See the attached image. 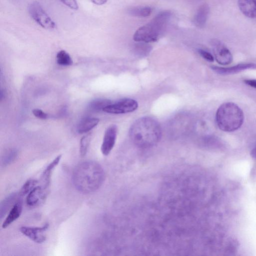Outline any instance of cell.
Segmentation results:
<instances>
[{"mask_svg": "<svg viewBox=\"0 0 256 256\" xmlns=\"http://www.w3.org/2000/svg\"><path fill=\"white\" fill-rule=\"evenodd\" d=\"M99 121V119L96 118H88L84 119L78 125V132L84 134L88 132L97 126Z\"/></svg>", "mask_w": 256, "mask_h": 256, "instance_id": "obj_16", "label": "cell"}, {"mask_svg": "<svg viewBox=\"0 0 256 256\" xmlns=\"http://www.w3.org/2000/svg\"><path fill=\"white\" fill-rule=\"evenodd\" d=\"M198 52L200 56L207 61L212 62L214 60L213 56L208 52L202 49H199Z\"/></svg>", "mask_w": 256, "mask_h": 256, "instance_id": "obj_24", "label": "cell"}, {"mask_svg": "<svg viewBox=\"0 0 256 256\" xmlns=\"http://www.w3.org/2000/svg\"><path fill=\"white\" fill-rule=\"evenodd\" d=\"M28 12L34 20L42 28L48 30H52L55 28V23L38 2H34L30 4Z\"/></svg>", "mask_w": 256, "mask_h": 256, "instance_id": "obj_5", "label": "cell"}, {"mask_svg": "<svg viewBox=\"0 0 256 256\" xmlns=\"http://www.w3.org/2000/svg\"><path fill=\"white\" fill-rule=\"evenodd\" d=\"M209 12V8L207 4L201 6L194 16V24L199 28H202L206 24Z\"/></svg>", "mask_w": 256, "mask_h": 256, "instance_id": "obj_15", "label": "cell"}, {"mask_svg": "<svg viewBox=\"0 0 256 256\" xmlns=\"http://www.w3.org/2000/svg\"><path fill=\"white\" fill-rule=\"evenodd\" d=\"M241 12L250 18H256V0H238Z\"/></svg>", "mask_w": 256, "mask_h": 256, "instance_id": "obj_14", "label": "cell"}, {"mask_svg": "<svg viewBox=\"0 0 256 256\" xmlns=\"http://www.w3.org/2000/svg\"><path fill=\"white\" fill-rule=\"evenodd\" d=\"M33 114L37 118L40 119H46L48 118V114L42 110L38 108H34L32 110Z\"/></svg>", "mask_w": 256, "mask_h": 256, "instance_id": "obj_25", "label": "cell"}, {"mask_svg": "<svg viewBox=\"0 0 256 256\" xmlns=\"http://www.w3.org/2000/svg\"><path fill=\"white\" fill-rule=\"evenodd\" d=\"M17 194L13 193L8 196L0 204V218H2L6 214L12 206L14 205V202Z\"/></svg>", "mask_w": 256, "mask_h": 256, "instance_id": "obj_17", "label": "cell"}, {"mask_svg": "<svg viewBox=\"0 0 256 256\" xmlns=\"http://www.w3.org/2000/svg\"><path fill=\"white\" fill-rule=\"evenodd\" d=\"M213 51L216 62L221 65H228L232 60V56L226 46L218 40L212 42Z\"/></svg>", "mask_w": 256, "mask_h": 256, "instance_id": "obj_8", "label": "cell"}, {"mask_svg": "<svg viewBox=\"0 0 256 256\" xmlns=\"http://www.w3.org/2000/svg\"><path fill=\"white\" fill-rule=\"evenodd\" d=\"M244 120L242 110L234 102L222 104L216 112V124L222 131L230 132L237 130L242 126Z\"/></svg>", "mask_w": 256, "mask_h": 256, "instance_id": "obj_3", "label": "cell"}, {"mask_svg": "<svg viewBox=\"0 0 256 256\" xmlns=\"http://www.w3.org/2000/svg\"><path fill=\"white\" fill-rule=\"evenodd\" d=\"M138 108V103L136 100L126 98L110 104L102 111L108 114H123L133 112Z\"/></svg>", "mask_w": 256, "mask_h": 256, "instance_id": "obj_6", "label": "cell"}, {"mask_svg": "<svg viewBox=\"0 0 256 256\" xmlns=\"http://www.w3.org/2000/svg\"><path fill=\"white\" fill-rule=\"evenodd\" d=\"M152 8L148 6L140 8H134L130 9L128 12L134 16L146 17L150 15L152 12Z\"/></svg>", "mask_w": 256, "mask_h": 256, "instance_id": "obj_18", "label": "cell"}, {"mask_svg": "<svg viewBox=\"0 0 256 256\" xmlns=\"http://www.w3.org/2000/svg\"><path fill=\"white\" fill-rule=\"evenodd\" d=\"M90 134H88L82 136L80 140V155L82 156H84L87 152L88 145L90 140Z\"/></svg>", "mask_w": 256, "mask_h": 256, "instance_id": "obj_23", "label": "cell"}, {"mask_svg": "<svg viewBox=\"0 0 256 256\" xmlns=\"http://www.w3.org/2000/svg\"><path fill=\"white\" fill-rule=\"evenodd\" d=\"M250 156L254 160H256V146L252 150Z\"/></svg>", "mask_w": 256, "mask_h": 256, "instance_id": "obj_29", "label": "cell"}, {"mask_svg": "<svg viewBox=\"0 0 256 256\" xmlns=\"http://www.w3.org/2000/svg\"><path fill=\"white\" fill-rule=\"evenodd\" d=\"M46 189L42 186H36L28 194L26 204L30 206H36L46 199Z\"/></svg>", "mask_w": 256, "mask_h": 256, "instance_id": "obj_10", "label": "cell"}, {"mask_svg": "<svg viewBox=\"0 0 256 256\" xmlns=\"http://www.w3.org/2000/svg\"><path fill=\"white\" fill-rule=\"evenodd\" d=\"M58 64L62 66H68L72 64V60L70 54L65 50L59 51L56 56Z\"/></svg>", "mask_w": 256, "mask_h": 256, "instance_id": "obj_19", "label": "cell"}, {"mask_svg": "<svg viewBox=\"0 0 256 256\" xmlns=\"http://www.w3.org/2000/svg\"><path fill=\"white\" fill-rule=\"evenodd\" d=\"M117 132V126L114 124L110 126L106 130L100 148L103 155H108L112 150L115 144Z\"/></svg>", "mask_w": 256, "mask_h": 256, "instance_id": "obj_9", "label": "cell"}, {"mask_svg": "<svg viewBox=\"0 0 256 256\" xmlns=\"http://www.w3.org/2000/svg\"><path fill=\"white\" fill-rule=\"evenodd\" d=\"M62 155L58 156L49 164L46 166L43 172L40 180L42 182V186L44 188L47 189L50 182L51 176L53 170L58 165Z\"/></svg>", "mask_w": 256, "mask_h": 256, "instance_id": "obj_12", "label": "cell"}, {"mask_svg": "<svg viewBox=\"0 0 256 256\" xmlns=\"http://www.w3.org/2000/svg\"><path fill=\"white\" fill-rule=\"evenodd\" d=\"M49 226L48 223H46L42 226H22L20 228L21 232L32 241L41 244L46 240L44 234Z\"/></svg>", "mask_w": 256, "mask_h": 256, "instance_id": "obj_7", "label": "cell"}, {"mask_svg": "<svg viewBox=\"0 0 256 256\" xmlns=\"http://www.w3.org/2000/svg\"><path fill=\"white\" fill-rule=\"evenodd\" d=\"M18 156V152L16 150H11L6 152L2 159V164L6 166L12 162Z\"/></svg>", "mask_w": 256, "mask_h": 256, "instance_id": "obj_22", "label": "cell"}, {"mask_svg": "<svg viewBox=\"0 0 256 256\" xmlns=\"http://www.w3.org/2000/svg\"><path fill=\"white\" fill-rule=\"evenodd\" d=\"M245 84L251 87L256 88V80L247 79L244 80Z\"/></svg>", "mask_w": 256, "mask_h": 256, "instance_id": "obj_27", "label": "cell"}, {"mask_svg": "<svg viewBox=\"0 0 256 256\" xmlns=\"http://www.w3.org/2000/svg\"><path fill=\"white\" fill-rule=\"evenodd\" d=\"M111 101L108 99L98 98L92 101L89 104L90 110L98 112L103 110L107 106L111 104Z\"/></svg>", "mask_w": 256, "mask_h": 256, "instance_id": "obj_20", "label": "cell"}, {"mask_svg": "<svg viewBox=\"0 0 256 256\" xmlns=\"http://www.w3.org/2000/svg\"><path fill=\"white\" fill-rule=\"evenodd\" d=\"M129 135L134 144L140 148H147L156 145L159 142L162 130L156 120L145 116L134 122L130 128Z\"/></svg>", "mask_w": 256, "mask_h": 256, "instance_id": "obj_2", "label": "cell"}, {"mask_svg": "<svg viewBox=\"0 0 256 256\" xmlns=\"http://www.w3.org/2000/svg\"><path fill=\"white\" fill-rule=\"evenodd\" d=\"M108 0H92V2L97 5L104 4Z\"/></svg>", "mask_w": 256, "mask_h": 256, "instance_id": "obj_28", "label": "cell"}, {"mask_svg": "<svg viewBox=\"0 0 256 256\" xmlns=\"http://www.w3.org/2000/svg\"><path fill=\"white\" fill-rule=\"evenodd\" d=\"M104 172L97 162L88 160L78 164L72 174V182L76 188L84 194L96 191L102 184Z\"/></svg>", "mask_w": 256, "mask_h": 256, "instance_id": "obj_1", "label": "cell"}, {"mask_svg": "<svg viewBox=\"0 0 256 256\" xmlns=\"http://www.w3.org/2000/svg\"><path fill=\"white\" fill-rule=\"evenodd\" d=\"M64 4L72 9L77 10L78 5L76 0H60Z\"/></svg>", "mask_w": 256, "mask_h": 256, "instance_id": "obj_26", "label": "cell"}, {"mask_svg": "<svg viewBox=\"0 0 256 256\" xmlns=\"http://www.w3.org/2000/svg\"><path fill=\"white\" fill-rule=\"evenodd\" d=\"M38 180L34 179L28 180L22 186L20 190L19 194L24 196L28 194L38 184Z\"/></svg>", "mask_w": 256, "mask_h": 256, "instance_id": "obj_21", "label": "cell"}, {"mask_svg": "<svg viewBox=\"0 0 256 256\" xmlns=\"http://www.w3.org/2000/svg\"><path fill=\"white\" fill-rule=\"evenodd\" d=\"M22 210V203L20 201H18L10 208L7 216L2 223V228H6L17 220L20 216Z\"/></svg>", "mask_w": 256, "mask_h": 256, "instance_id": "obj_13", "label": "cell"}, {"mask_svg": "<svg viewBox=\"0 0 256 256\" xmlns=\"http://www.w3.org/2000/svg\"><path fill=\"white\" fill-rule=\"evenodd\" d=\"M170 16L169 12L159 13L150 22L136 30L134 34V40L145 43L156 42L165 30Z\"/></svg>", "mask_w": 256, "mask_h": 256, "instance_id": "obj_4", "label": "cell"}, {"mask_svg": "<svg viewBox=\"0 0 256 256\" xmlns=\"http://www.w3.org/2000/svg\"><path fill=\"white\" fill-rule=\"evenodd\" d=\"M256 68V64L253 63L240 64L229 67L212 66V70L217 74L222 75L236 74L245 70Z\"/></svg>", "mask_w": 256, "mask_h": 256, "instance_id": "obj_11", "label": "cell"}]
</instances>
